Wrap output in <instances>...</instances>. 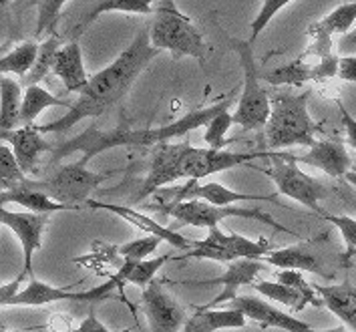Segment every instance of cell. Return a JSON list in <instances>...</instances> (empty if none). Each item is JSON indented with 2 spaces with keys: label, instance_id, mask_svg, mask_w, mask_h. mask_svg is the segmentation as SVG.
<instances>
[{
  "label": "cell",
  "instance_id": "6da1fadb",
  "mask_svg": "<svg viewBox=\"0 0 356 332\" xmlns=\"http://www.w3.org/2000/svg\"><path fill=\"white\" fill-rule=\"evenodd\" d=\"M157 55L159 51L153 49L149 42V31L141 29L131 40V45L111 65H107L103 71L89 79L87 87L79 93V99L67 109L65 117L47 125H38V131L44 135H60L73 129L83 119H99L127 95L137 77L147 69V65Z\"/></svg>",
  "mask_w": 356,
  "mask_h": 332
},
{
  "label": "cell",
  "instance_id": "7a4b0ae2",
  "mask_svg": "<svg viewBox=\"0 0 356 332\" xmlns=\"http://www.w3.org/2000/svg\"><path fill=\"white\" fill-rule=\"evenodd\" d=\"M234 103V93L220 101L218 105H211L206 109H193L189 111L188 115L171 121L168 125H161V127H141V129H131L127 123H121L119 127L115 129H99V125L93 123L91 127L83 131L81 135H76L73 139L60 143L53 149V155H51V164L60 161L63 157L71 155L81 151V164H89L93 157H97L99 153L107 151L113 148H155L159 143H169V139H175V137H188V133L191 131L200 129V127H206L207 123L220 115L222 111L229 109V105Z\"/></svg>",
  "mask_w": 356,
  "mask_h": 332
},
{
  "label": "cell",
  "instance_id": "3957f363",
  "mask_svg": "<svg viewBox=\"0 0 356 332\" xmlns=\"http://www.w3.org/2000/svg\"><path fill=\"white\" fill-rule=\"evenodd\" d=\"M310 89L298 95L292 93H276L270 99V117L266 123V141L270 149L294 148L304 145L310 148L316 139V123L308 111Z\"/></svg>",
  "mask_w": 356,
  "mask_h": 332
},
{
  "label": "cell",
  "instance_id": "277c9868",
  "mask_svg": "<svg viewBox=\"0 0 356 332\" xmlns=\"http://www.w3.org/2000/svg\"><path fill=\"white\" fill-rule=\"evenodd\" d=\"M149 42L159 53H171L173 58L193 56L200 63H206L209 56V47L204 35L197 31L193 20L175 6L173 0H159L155 6L149 26Z\"/></svg>",
  "mask_w": 356,
  "mask_h": 332
},
{
  "label": "cell",
  "instance_id": "5b68a950",
  "mask_svg": "<svg viewBox=\"0 0 356 332\" xmlns=\"http://www.w3.org/2000/svg\"><path fill=\"white\" fill-rule=\"evenodd\" d=\"M227 49L234 51L244 73V91L238 101V107L232 113L234 125H240L245 131H260L266 127L268 117H270V97L260 85V71L256 65V58L252 53V42L244 38L229 37L227 38Z\"/></svg>",
  "mask_w": 356,
  "mask_h": 332
},
{
  "label": "cell",
  "instance_id": "8992f818",
  "mask_svg": "<svg viewBox=\"0 0 356 332\" xmlns=\"http://www.w3.org/2000/svg\"><path fill=\"white\" fill-rule=\"evenodd\" d=\"M145 210H155L163 216L175 218V226H171V230H177L181 226H193V228H213L225 218H245V220H256L268 223L270 228L284 232V234H292L286 226H282L274 220L272 216H268L266 212L260 210H252V207H234V205H213V203L204 202V200H184V202H168L157 203V205H145Z\"/></svg>",
  "mask_w": 356,
  "mask_h": 332
},
{
  "label": "cell",
  "instance_id": "52a82bcc",
  "mask_svg": "<svg viewBox=\"0 0 356 332\" xmlns=\"http://www.w3.org/2000/svg\"><path fill=\"white\" fill-rule=\"evenodd\" d=\"M115 173H119V171L97 173V171L87 169L85 164L75 161V164L58 167L55 173H51L44 180H26L24 185L47 193L55 202L81 210L91 200V193L99 189V185L107 182Z\"/></svg>",
  "mask_w": 356,
  "mask_h": 332
},
{
  "label": "cell",
  "instance_id": "ba28073f",
  "mask_svg": "<svg viewBox=\"0 0 356 332\" xmlns=\"http://www.w3.org/2000/svg\"><path fill=\"white\" fill-rule=\"evenodd\" d=\"M272 159H274L272 167H268V169L256 167V169H260L276 184V189L280 196H286L294 202L302 203L304 207L312 210L314 214H318V218H322L326 214V210L322 207V200H326L328 187L320 180L302 171L294 155H290V153L274 151Z\"/></svg>",
  "mask_w": 356,
  "mask_h": 332
},
{
  "label": "cell",
  "instance_id": "9c48e42d",
  "mask_svg": "<svg viewBox=\"0 0 356 332\" xmlns=\"http://www.w3.org/2000/svg\"><path fill=\"white\" fill-rule=\"evenodd\" d=\"M272 252V244L268 238L260 240H248L240 234L224 232L218 226L207 230V236L204 240H195L193 250L177 256V262L184 260H213V262H224L229 264L234 260H262L266 254Z\"/></svg>",
  "mask_w": 356,
  "mask_h": 332
},
{
  "label": "cell",
  "instance_id": "30bf717a",
  "mask_svg": "<svg viewBox=\"0 0 356 332\" xmlns=\"http://www.w3.org/2000/svg\"><path fill=\"white\" fill-rule=\"evenodd\" d=\"M274 151H224V149H202L193 148L191 143L186 149V155L181 159V171L184 180H204L211 173L227 171L234 167H252L254 159L260 157H272Z\"/></svg>",
  "mask_w": 356,
  "mask_h": 332
},
{
  "label": "cell",
  "instance_id": "8fae6325",
  "mask_svg": "<svg viewBox=\"0 0 356 332\" xmlns=\"http://www.w3.org/2000/svg\"><path fill=\"white\" fill-rule=\"evenodd\" d=\"M189 141L186 139L184 143H159L151 151L149 169L147 175L143 180V184L139 187L137 200L135 202H143L145 198L153 196L155 191H159L161 187L168 184L184 180V171H181V159L186 155Z\"/></svg>",
  "mask_w": 356,
  "mask_h": 332
},
{
  "label": "cell",
  "instance_id": "7c38bea8",
  "mask_svg": "<svg viewBox=\"0 0 356 332\" xmlns=\"http://www.w3.org/2000/svg\"><path fill=\"white\" fill-rule=\"evenodd\" d=\"M141 304L151 332H179L188 320L186 308L169 294L163 282L157 278L151 280L147 288H143Z\"/></svg>",
  "mask_w": 356,
  "mask_h": 332
},
{
  "label": "cell",
  "instance_id": "4fadbf2b",
  "mask_svg": "<svg viewBox=\"0 0 356 332\" xmlns=\"http://www.w3.org/2000/svg\"><path fill=\"white\" fill-rule=\"evenodd\" d=\"M51 221V214H33V212H10L6 205H0V223L6 226L22 246V258H24V276H33V260L35 252L42 246L44 228Z\"/></svg>",
  "mask_w": 356,
  "mask_h": 332
},
{
  "label": "cell",
  "instance_id": "5bb4252c",
  "mask_svg": "<svg viewBox=\"0 0 356 332\" xmlns=\"http://www.w3.org/2000/svg\"><path fill=\"white\" fill-rule=\"evenodd\" d=\"M225 306H229V308L244 314L245 318L258 322L262 331H266V329H280V331L286 332L314 331L308 322H304V320L292 316V314L282 313L280 308L272 306L270 302H266L262 298H256V296H238Z\"/></svg>",
  "mask_w": 356,
  "mask_h": 332
},
{
  "label": "cell",
  "instance_id": "9a60e30c",
  "mask_svg": "<svg viewBox=\"0 0 356 332\" xmlns=\"http://www.w3.org/2000/svg\"><path fill=\"white\" fill-rule=\"evenodd\" d=\"M264 270L262 260H234L227 264V270L225 274H222L216 280H206V282H195V286H213V284H220L224 286L222 292L216 296L213 300H209L204 306H197L200 310H207V308H218L222 304H229L234 298H238V290L242 286H252L256 276Z\"/></svg>",
  "mask_w": 356,
  "mask_h": 332
},
{
  "label": "cell",
  "instance_id": "2e32d148",
  "mask_svg": "<svg viewBox=\"0 0 356 332\" xmlns=\"http://www.w3.org/2000/svg\"><path fill=\"white\" fill-rule=\"evenodd\" d=\"M0 141L10 145L24 175L35 173L40 153H53V149L56 148L49 139H44V133L38 131V125H22L17 129L0 131Z\"/></svg>",
  "mask_w": 356,
  "mask_h": 332
},
{
  "label": "cell",
  "instance_id": "e0dca14e",
  "mask_svg": "<svg viewBox=\"0 0 356 332\" xmlns=\"http://www.w3.org/2000/svg\"><path fill=\"white\" fill-rule=\"evenodd\" d=\"M87 207H93V210H105V212H111L115 216H119L121 220H125L127 223L135 226L137 230L145 232V234H151V236H159L163 242L171 244L173 248L177 250H193L195 246V240H189L186 236H181L177 230H171V228H165L163 223L155 221L151 216H145L143 212H137L129 205H119V203H105V202H97V200H89L85 203Z\"/></svg>",
  "mask_w": 356,
  "mask_h": 332
},
{
  "label": "cell",
  "instance_id": "ac0fdd59",
  "mask_svg": "<svg viewBox=\"0 0 356 332\" xmlns=\"http://www.w3.org/2000/svg\"><path fill=\"white\" fill-rule=\"evenodd\" d=\"M296 164L316 167L330 177H344L353 167V157L346 151V145L337 139H322L310 145V151L300 157H294Z\"/></svg>",
  "mask_w": 356,
  "mask_h": 332
},
{
  "label": "cell",
  "instance_id": "d6986e66",
  "mask_svg": "<svg viewBox=\"0 0 356 332\" xmlns=\"http://www.w3.org/2000/svg\"><path fill=\"white\" fill-rule=\"evenodd\" d=\"M264 264H274L280 270H298V272H310L320 278H332L330 272H326L324 264L312 252V244L302 242L294 246H286L280 250H274L262 258Z\"/></svg>",
  "mask_w": 356,
  "mask_h": 332
},
{
  "label": "cell",
  "instance_id": "ffe728a7",
  "mask_svg": "<svg viewBox=\"0 0 356 332\" xmlns=\"http://www.w3.org/2000/svg\"><path fill=\"white\" fill-rule=\"evenodd\" d=\"M53 74L63 81L67 93H81L87 87L91 77L85 71L83 49L79 40H69L58 49L53 65Z\"/></svg>",
  "mask_w": 356,
  "mask_h": 332
},
{
  "label": "cell",
  "instance_id": "44dd1931",
  "mask_svg": "<svg viewBox=\"0 0 356 332\" xmlns=\"http://www.w3.org/2000/svg\"><path fill=\"white\" fill-rule=\"evenodd\" d=\"M314 290L320 296L322 304L340 318L348 329L356 332V286L353 282L344 280L340 284L318 286L314 284Z\"/></svg>",
  "mask_w": 356,
  "mask_h": 332
},
{
  "label": "cell",
  "instance_id": "7402d4cb",
  "mask_svg": "<svg viewBox=\"0 0 356 332\" xmlns=\"http://www.w3.org/2000/svg\"><path fill=\"white\" fill-rule=\"evenodd\" d=\"M60 300H73V302H87V292H73L71 288H56L51 284H44L40 280L31 278V282L19 290L8 306H47Z\"/></svg>",
  "mask_w": 356,
  "mask_h": 332
},
{
  "label": "cell",
  "instance_id": "603a6c76",
  "mask_svg": "<svg viewBox=\"0 0 356 332\" xmlns=\"http://www.w3.org/2000/svg\"><path fill=\"white\" fill-rule=\"evenodd\" d=\"M155 2L159 0H99L95 2L93 6L81 17V20L75 24V31H73V40L81 33H85L95 20L103 15H109V13H125V15H153L155 13Z\"/></svg>",
  "mask_w": 356,
  "mask_h": 332
},
{
  "label": "cell",
  "instance_id": "cb8c5ba5",
  "mask_svg": "<svg viewBox=\"0 0 356 332\" xmlns=\"http://www.w3.org/2000/svg\"><path fill=\"white\" fill-rule=\"evenodd\" d=\"M244 314L229 308V306L207 308V310L195 308V314L186 320L184 332H216L222 331V329H244Z\"/></svg>",
  "mask_w": 356,
  "mask_h": 332
},
{
  "label": "cell",
  "instance_id": "d4e9b609",
  "mask_svg": "<svg viewBox=\"0 0 356 332\" xmlns=\"http://www.w3.org/2000/svg\"><path fill=\"white\" fill-rule=\"evenodd\" d=\"M10 203L20 205L33 214H51L53 216L56 212H76L75 207L55 202L47 193L33 189L29 185H22L17 189H10V191H0V205H10Z\"/></svg>",
  "mask_w": 356,
  "mask_h": 332
},
{
  "label": "cell",
  "instance_id": "484cf974",
  "mask_svg": "<svg viewBox=\"0 0 356 332\" xmlns=\"http://www.w3.org/2000/svg\"><path fill=\"white\" fill-rule=\"evenodd\" d=\"M22 83L10 74H0V131L20 127Z\"/></svg>",
  "mask_w": 356,
  "mask_h": 332
},
{
  "label": "cell",
  "instance_id": "4316f807",
  "mask_svg": "<svg viewBox=\"0 0 356 332\" xmlns=\"http://www.w3.org/2000/svg\"><path fill=\"white\" fill-rule=\"evenodd\" d=\"M49 107H71L63 99L55 97L53 93L38 87V85H29L22 95V107H20V127L22 125H35L37 117Z\"/></svg>",
  "mask_w": 356,
  "mask_h": 332
},
{
  "label": "cell",
  "instance_id": "83f0119b",
  "mask_svg": "<svg viewBox=\"0 0 356 332\" xmlns=\"http://www.w3.org/2000/svg\"><path fill=\"white\" fill-rule=\"evenodd\" d=\"M356 22V0L355 2H348V4H340L338 8H334L330 15H326L324 19L314 22L306 35L312 37V35H324V37H337V35H346Z\"/></svg>",
  "mask_w": 356,
  "mask_h": 332
},
{
  "label": "cell",
  "instance_id": "f1b7e54d",
  "mask_svg": "<svg viewBox=\"0 0 356 332\" xmlns=\"http://www.w3.org/2000/svg\"><path fill=\"white\" fill-rule=\"evenodd\" d=\"M38 55L37 40H26L13 49L10 53L0 56V74H19V81H22L29 71L33 69Z\"/></svg>",
  "mask_w": 356,
  "mask_h": 332
},
{
  "label": "cell",
  "instance_id": "f546056e",
  "mask_svg": "<svg viewBox=\"0 0 356 332\" xmlns=\"http://www.w3.org/2000/svg\"><path fill=\"white\" fill-rule=\"evenodd\" d=\"M63 47V40L58 38V35L47 37L40 45H38V55L33 69L29 71V74L20 81L22 87L29 85H38L40 81H44L49 74L53 73V65H55V56L58 53V49Z\"/></svg>",
  "mask_w": 356,
  "mask_h": 332
},
{
  "label": "cell",
  "instance_id": "4dcf8cb0",
  "mask_svg": "<svg viewBox=\"0 0 356 332\" xmlns=\"http://www.w3.org/2000/svg\"><path fill=\"white\" fill-rule=\"evenodd\" d=\"M252 286H254V290L260 292L264 298L274 300V302H280L286 308H292L294 313H302L306 306H310V302H308L296 288H292V286H288V284H284V282H278V280H276V282H272V280H262V282H254Z\"/></svg>",
  "mask_w": 356,
  "mask_h": 332
},
{
  "label": "cell",
  "instance_id": "1f68e13d",
  "mask_svg": "<svg viewBox=\"0 0 356 332\" xmlns=\"http://www.w3.org/2000/svg\"><path fill=\"white\" fill-rule=\"evenodd\" d=\"M26 175L19 167V161L10 145L0 141V191H10L26 184Z\"/></svg>",
  "mask_w": 356,
  "mask_h": 332
},
{
  "label": "cell",
  "instance_id": "d6a6232c",
  "mask_svg": "<svg viewBox=\"0 0 356 332\" xmlns=\"http://www.w3.org/2000/svg\"><path fill=\"white\" fill-rule=\"evenodd\" d=\"M69 0H42L38 6V19H37V31L35 37L40 38L42 35L53 37L56 35V26L58 19L63 15V8Z\"/></svg>",
  "mask_w": 356,
  "mask_h": 332
},
{
  "label": "cell",
  "instance_id": "836d02e7",
  "mask_svg": "<svg viewBox=\"0 0 356 332\" xmlns=\"http://www.w3.org/2000/svg\"><path fill=\"white\" fill-rule=\"evenodd\" d=\"M322 220L330 221L340 232L344 246H346V252L340 258H342V262L348 264L356 256V220L350 218V216H334V214H328V212L322 216Z\"/></svg>",
  "mask_w": 356,
  "mask_h": 332
},
{
  "label": "cell",
  "instance_id": "e575fe53",
  "mask_svg": "<svg viewBox=\"0 0 356 332\" xmlns=\"http://www.w3.org/2000/svg\"><path fill=\"white\" fill-rule=\"evenodd\" d=\"M161 242L163 240L159 236L145 234L143 238H137V240H131L127 242V244H123V246H119L117 254L123 260L127 258L133 260V262H141V260H147V256H151L159 248Z\"/></svg>",
  "mask_w": 356,
  "mask_h": 332
},
{
  "label": "cell",
  "instance_id": "d590c367",
  "mask_svg": "<svg viewBox=\"0 0 356 332\" xmlns=\"http://www.w3.org/2000/svg\"><path fill=\"white\" fill-rule=\"evenodd\" d=\"M171 256H159V258H147V260H141V262H137L135 266H133V270L129 272V278H127V284H133V286H139L141 290L143 288H147L149 286L151 280H155V274H157V270L169 262Z\"/></svg>",
  "mask_w": 356,
  "mask_h": 332
},
{
  "label": "cell",
  "instance_id": "8d00e7d4",
  "mask_svg": "<svg viewBox=\"0 0 356 332\" xmlns=\"http://www.w3.org/2000/svg\"><path fill=\"white\" fill-rule=\"evenodd\" d=\"M234 125V117L232 113L225 109L220 115H216L206 125V135L204 141L211 149H224L225 148V133Z\"/></svg>",
  "mask_w": 356,
  "mask_h": 332
},
{
  "label": "cell",
  "instance_id": "74e56055",
  "mask_svg": "<svg viewBox=\"0 0 356 332\" xmlns=\"http://www.w3.org/2000/svg\"><path fill=\"white\" fill-rule=\"evenodd\" d=\"M290 2H294V0H262V6H260V13H258V17L254 19L252 22V35H250V42H254L256 38L260 37V33H262L264 29L274 20V17L280 13L282 8H286Z\"/></svg>",
  "mask_w": 356,
  "mask_h": 332
},
{
  "label": "cell",
  "instance_id": "f35d334b",
  "mask_svg": "<svg viewBox=\"0 0 356 332\" xmlns=\"http://www.w3.org/2000/svg\"><path fill=\"white\" fill-rule=\"evenodd\" d=\"M338 113L342 119V127H344V135H346V143L356 151V119L348 113V109L338 101Z\"/></svg>",
  "mask_w": 356,
  "mask_h": 332
},
{
  "label": "cell",
  "instance_id": "ab89813d",
  "mask_svg": "<svg viewBox=\"0 0 356 332\" xmlns=\"http://www.w3.org/2000/svg\"><path fill=\"white\" fill-rule=\"evenodd\" d=\"M337 77L346 83H356V55H340Z\"/></svg>",
  "mask_w": 356,
  "mask_h": 332
},
{
  "label": "cell",
  "instance_id": "60d3db41",
  "mask_svg": "<svg viewBox=\"0 0 356 332\" xmlns=\"http://www.w3.org/2000/svg\"><path fill=\"white\" fill-rule=\"evenodd\" d=\"M24 278L26 276L20 272L19 278H15V280H10L8 284H2V286H0V308H8L10 300H13L15 294L20 290V284H22Z\"/></svg>",
  "mask_w": 356,
  "mask_h": 332
},
{
  "label": "cell",
  "instance_id": "b9f144b4",
  "mask_svg": "<svg viewBox=\"0 0 356 332\" xmlns=\"http://www.w3.org/2000/svg\"><path fill=\"white\" fill-rule=\"evenodd\" d=\"M338 53L340 55H355L356 53V26H353L346 35L338 40Z\"/></svg>",
  "mask_w": 356,
  "mask_h": 332
},
{
  "label": "cell",
  "instance_id": "7bdbcfd3",
  "mask_svg": "<svg viewBox=\"0 0 356 332\" xmlns=\"http://www.w3.org/2000/svg\"><path fill=\"white\" fill-rule=\"evenodd\" d=\"M73 332H111L95 314H89L76 329H73Z\"/></svg>",
  "mask_w": 356,
  "mask_h": 332
},
{
  "label": "cell",
  "instance_id": "ee69618b",
  "mask_svg": "<svg viewBox=\"0 0 356 332\" xmlns=\"http://www.w3.org/2000/svg\"><path fill=\"white\" fill-rule=\"evenodd\" d=\"M344 177H346V182H348V184L355 185L356 187V166L350 167V169L346 171V175H344Z\"/></svg>",
  "mask_w": 356,
  "mask_h": 332
},
{
  "label": "cell",
  "instance_id": "f6af8a7d",
  "mask_svg": "<svg viewBox=\"0 0 356 332\" xmlns=\"http://www.w3.org/2000/svg\"><path fill=\"white\" fill-rule=\"evenodd\" d=\"M312 332H353V331H346V329H326V331H312Z\"/></svg>",
  "mask_w": 356,
  "mask_h": 332
},
{
  "label": "cell",
  "instance_id": "bcb514c9",
  "mask_svg": "<svg viewBox=\"0 0 356 332\" xmlns=\"http://www.w3.org/2000/svg\"><path fill=\"white\" fill-rule=\"evenodd\" d=\"M6 4H8V0H0V8H2V6H6Z\"/></svg>",
  "mask_w": 356,
  "mask_h": 332
},
{
  "label": "cell",
  "instance_id": "7dc6e473",
  "mask_svg": "<svg viewBox=\"0 0 356 332\" xmlns=\"http://www.w3.org/2000/svg\"><path fill=\"white\" fill-rule=\"evenodd\" d=\"M0 332H19V331H0Z\"/></svg>",
  "mask_w": 356,
  "mask_h": 332
}]
</instances>
